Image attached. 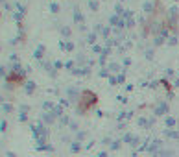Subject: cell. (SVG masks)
I'll use <instances>...</instances> for the list:
<instances>
[{
  "label": "cell",
  "mask_w": 179,
  "mask_h": 157,
  "mask_svg": "<svg viewBox=\"0 0 179 157\" xmlns=\"http://www.w3.org/2000/svg\"><path fill=\"white\" fill-rule=\"evenodd\" d=\"M96 104H98V94L89 91V89H85V91H81L79 100H78V113L79 115H89V111Z\"/></svg>",
  "instance_id": "cell-1"
}]
</instances>
